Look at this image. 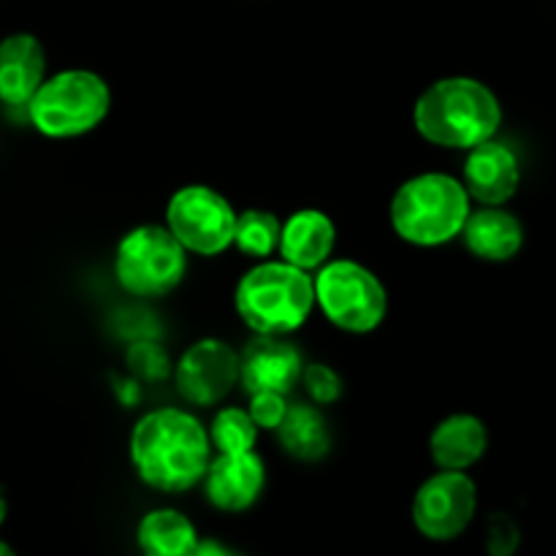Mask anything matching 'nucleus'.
I'll return each mask as SVG.
<instances>
[{
    "instance_id": "obj_18",
    "label": "nucleus",
    "mask_w": 556,
    "mask_h": 556,
    "mask_svg": "<svg viewBox=\"0 0 556 556\" xmlns=\"http://www.w3.org/2000/svg\"><path fill=\"white\" fill-rule=\"evenodd\" d=\"M136 541L144 556H190L199 546V532L179 510L157 508L139 521Z\"/></svg>"
},
{
    "instance_id": "obj_8",
    "label": "nucleus",
    "mask_w": 556,
    "mask_h": 556,
    "mask_svg": "<svg viewBox=\"0 0 556 556\" xmlns=\"http://www.w3.org/2000/svg\"><path fill=\"white\" fill-rule=\"evenodd\" d=\"M166 228L188 253L212 258L233 244L237 212L210 185H185L168 199Z\"/></svg>"
},
{
    "instance_id": "obj_16",
    "label": "nucleus",
    "mask_w": 556,
    "mask_h": 556,
    "mask_svg": "<svg viewBox=\"0 0 556 556\" xmlns=\"http://www.w3.org/2000/svg\"><path fill=\"white\" fill-rule=\"evenodd\" d=\"M337 244V228L326 212L299 210L282 223L280 248L282 261L299 266L304 271L320 269L331 258Z\"/></svg>"
},
{
    "instance_id": "obj_22",
    "label": "nucleus",
    "mask_w": 556,
    "mask_h": 556,
    "mask_svg": "<svg viewBox=\"0 0 556 556\" xmlns=\"http://www.w3.org/2000/svg\"><path fill=\"white\" fill-rule=\"evenodd\" d=\"M302 386L315 405H334L342 396V378L326 364H304Z\"/></svg>"
},
{
    "instance_id": "obj_25",
    "label": "nucleus",
    "mask_w": 556,
    "mask_h": 556,
    "mask_svg": "<svg viewBox=\"0 0 556 556\" xmlns=\"http://www.w3.org/2000/svg\"><path fill=\"white\" fill-rule=\"evenodd\" d=\"M190 556H242V554H237L233 548L223 546L220 541H199V546H195V552Z\"/></svg>"
},
{
    "instance_id": "obj_20",
    "label": "nucleus",
    "mask_w": 556,
    "mask_h": 556,
    "mask_svg": "<svg viewBox=\"0 0 556 556\" xmlns=\"http://www.w3.org/2000/svg\"><path fill=\"white\" fill-rule=\"evenodd\" d=\"M282 220L266 210L237 212V228H233V244L244 255L255 261H266L280 248Z\"/></svg>"
},
{
    "instance_id": "obj_9",
    "label": "nucleus",
    "mask_w": 556,
    "mask_h": 556,
    "mask_svg": "<svg viewBox=\"0 0 556 556\" xmlns=\"http://www.w3.org/2000/svg\"><path fill=\"white\" fill-rule=\"evenodd\" d=\"M478 510V486L467 472L440 470L427 478L413 500L416 530L429 541H454L472 525Z\"/></svg>"
},
{
    "instance_id": "obj_23",
    "label": "nucleus",
    "mask_w": 556,
    "mask_h": 556,
    "mask_svg": "<svg viewBox=\"0 0 556 556\" xmlns=\"http://www.w3.org/2000/svg\"><path fill=\"white\" fill-rule=\"evenodd\" d=\"M288 400L286 394H277V391H255V394H250V418L255 421V427L258 429H275L282 424V418H286L288 413Z\"/></svg>"
},
{
    "instance_id": "obj_11",
    "label": "nucleus",
    "mask_w": 556,
    "mask_h": 556,
    "mask_svg": "<svg viewBox=\"0 0 556 556\" xmlns=\"http://www.w3.org/2000/svg\"><path fill=\"white\" fill-rule=\"evenodd\" d=\"M302 353L286 337L255 334L239 353V383L248 394L277 391L288 396L302 380Z\"/></svg>"
},
{
    "instance_id": "obj_26",
    "label": "nucleus",
    "mask_w": 556,
    "mask_h": 556,
    "mask_svg": "<svg viewBox=\"0 0 556 556\" xmlns=\"http://www.w3.org/2000/svg\"><path fill=\"white\" fill-rule=\"evenodd\" d=\"M5 516H9V500H5V492L0 489V527H3Z\"/></svg>"
},
{
    "instance_id": "obj_7",
    "label": "nucleus",
    "mask_w": 556,
    "mask_h": 556,
    "mask_svg": "<svg viewBox=\"0 0 556 556\" xmlns=\"http://www.w3.org/2000/svg\"><path fill=\"white\" fill-rule=\"evenodd\" d=\"M188 271V250L166 226H136L119 239L114 275L128 293L157 299L172 293Z\"/></svg>"
},
{
    "instance_id": "obj_13",
    "label": "nucleus",
    "mask_w": 556,
    "mask_h": 556,
    "mask_svg": "<svg viewBox=\"0 0 556 556\" xmlns=\"http://www.w3.org/2000/svg\"><path fill=\"white\" fill-rule=\"evenodd\" d=\"M266 486V467L255 451L217 454L204 472L206 500L217 510L242 514L258 503Z\"/></svg>"
},
{
    "instance_id": "obj_10",
    "label": "nucleus",
    "mask_w": 556,
    "mask_h": 556,
    "mask_svg": "<svg viewBox=\"0 0 556 556\" xmlns=\"http://www.w3.org/2000/svg\"><path fill=\"white\" fill-rule=\"evenodd\" d=\"M174 383L188 405H217L239 383V353L226 340L204 337L182 353Z\"/></svg>"
},
{
    "instance_id": "obj_3",
    "label": "nucleus",
    "mask_w": 556,
    "mask_h": 556,
    "mask_svg": "<svg viewBox=\"0 0 556 556\" xmlns=\"http://www.w3.org/2000/svg\"><path fill=\"white\" fill-rule=\"evenodd\" d=\"M233 307L255 334H293L315 309L313 275L288 261H261L239 280Z\"/></svg>"
},
{
    "instance_id": "obj_2",
    "label": "nucleus",
    "mask_w": 556,
    "mask_h": 556,
    "mask_svg": "<svg viewBox=\"0 0 556 556\" xmlns=\"http://www.w3.org/2000/svg\"><path fill=\"white\" fill-rule=\"evenodd\" d=\"M413 123L429 144L472 150L497 136L503 125V103L481 79L445 76L418 96Z\"/></svg>"
},
{
    "instance_id": "obj_21",
    "label": "nucleus",
    "mask_w": 556,
    "mask_h": 556,
    "mask_svg": "<svg viewBox=\"0 0 556 556\" xmlns=\"http://www.w3.org/2000/svg\"><path fill=\"white\" fill-rule=\"evenodd\" d=\"M210 440L217 454H242L258 443V427L242 407H223L210 427Z\"/></svg>"
},
{
    "instance_id": "obj_19",
    "label": "nucleus",
    "mask_w": 556,
    "mask_h": 556,
    "mask_svg": "<svg viewBox=\"0 0 556 556\" xmlns=\"http://www.w3.org/2000/svg\"><path fill=\"white\" fill-rule=\"evenodd\" d=\"M280 445L299 462H318L331 451V429L315 405H291L277 427Z\"/></svg>"
},
{
    "instance_id": "obj_4",
    "label": "nucleus",
    "mask_w": 556,
    "mask_h": 556,
    "mask_svg": "<svg viewBox=\"0 0 556 556\" xmlns=\"http://www.w3.org/2000/svg\"><path fill=\"white\" fill-rule=\"evenodd\" d=\"M462 179L429 172L410 177L391 199V226L396 237L416 248H440L462 233L472 212Z\"/></svg>"
},
{
    "instance_id": "obj_14",
    "label": "nucleus",
    "mask_w": 556,
    "mask_h": 556,
    "mask_svg": "<svg viewBox=\"0 0 556 556\" xmlns=\"http://www.w3.org/2000/svg\"><path fill=\"white\" fill-rule=\"evenodd\" d=\"M47 79V49L33 33H11L0 41V103L27 106Z\"/></svg>"
},
{
    "instance_id": "obj_17",
    "label": "nucleus",
    "mask_w": 556,
    "mask_h": 556,
    "mask_svg": "<svg viewBox=\"0 0 556 556\" xmlns=\"http://www.w3.org/2000/svg\"><path fill=\"white\" fill-rule=\"evenodd\" d=\"M489 448V429L472 413L443 418L429 434V454L440 470H470Z\"/></svg>"
},
{
    "instance_id": "obj_15",
    "label": "nucleus",
    "mask_w": 556,
    "mask_h": 556,
    "mask_svg": "<svg viewBox=\"0 0 556 556\" xmlns=\"http://www.w3.org/2000/svg\"><path fill=\"white\" fill-rule=\"evenodd\" d=\"M459 237L476 258L489 264H505L525 248V226L505 206H481L470 212Z\"/></svg>"
},
{
    "instance_id": "obj_27",
    "label": "nucleus",
    "mask_w": 556,
    "mask_h": 556,
    "mask_svg": "<svg viewBox=\"0 0 556 556\" xmlns=\"http://www.w3.org/2000/svg\"><path fill=\"white\" fill-rule=\"evenodd\" d=\"M0 556H16V554H14V548L9 546V543L0 541Z\"/></svg>"
},
{
    "instance_id": "obj_12",
    "label": "nucleus",
    "mask_w": 556,
    "mask_h": 556,
    "mask_svg": "<svg viewBox=\"0 0 556 556\" xmlns=\"http://www.w3.org/2000/svg\"><path fill=\"white\" fill-rule=\"evenodd\" d=\"M462 185L481 206H505L521 185V163L508 144L489 139L467 150Z\"/></svg>"
},
{
    "instance_id": "obj_24",
    "label": "nucleus",
    "mask_w": 556,
    "mask_h": 556,
    "mask_svg": "<svg viewBox=\"0 0 556 556\" xmlns=\"http://www.w3.org/2000/svg\"><path fill=\"white\" fill-rule=\"evenodd\" d=\"M516 543H519V532H516V527L510 525L508 519H500V525L492 527V543H489L492 556H510L514 554Z\"/></svg>"
},
{
    "instance_id": "obj_1",
    "label": "nucleus",
    "mask_w": 556,
    "mask_h": 556,
    "mask_svg": "<svg viewBox=\"0 0 556 556\" xmlns=\"http://www.w3.org/2000/svg\"><path fill=\"white\" fill-rule=\"evenodd\" d=\"M130 462L150 489L188 492L204 481L212 462L210 429L179 407L147 413L130 432Z\"/></svg>"
},
{
    "instance_id": "obj_5",
    "label": "nucleus",
    "mask_w": 556,
    "mask_h": 556,
    "mask_svg": "<svg viewBox=\"0 0 556 556\" xmlns=\"http://www.w3.org/2000/svg\"><path fill=\"white\" fill-rule=\"evenodd\" d=\"M25 109L38 134L49 139H76L106 119L112 90L96 71L68 68L43 79Z\"/></svg>"
},
{
    "instance_id": "obj_6",
    "label": "nucleus",
    "mask_w": 556,
    "mask_h": 556,
    "mask_svg": "<svg viewBox=\"0 0 556 556\" xmlns=\"http://www.w3.org/2000/svg\"><path fill=\"white\" fill-rule=\"evenodd\" d=\"M315 304L348 334H369L389 313V291L372 269L351 258L326 261L313 277Z\"/></svg>"
}]
</instances>
